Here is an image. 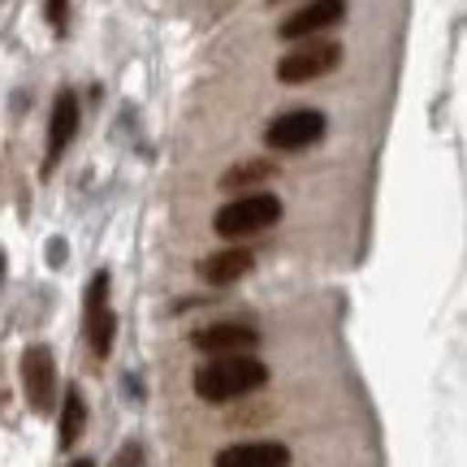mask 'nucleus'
<instances>
[{"label":"nucleus","mask_w":467,"mask_h":467,"mask_svg":"<svg viewBox=\"0 0 467 467\" xmlns=\"http://www.w3.org/2000/svg\"><path fill=\"white\" fill-rule=\"evenodd\" d=\"M78 117H83V109H78V96L74 91H61L57 96V104H52V117H48V148H44V178H52L57 173V165H61V156H66V148L74 143V134H78Z\"/></svg>","instance_id":"nucleus-7"},{"label":"nucleus","mask_w":467,"mask_h":467,"mask_svg":"<svg viewBox=\"0 0 467 467\" xmlns=\"http://www.w3.org/2000/svg\"><path fill=\"white\" fill-rule=\"evenodd\" d=\"M83 329H87V342H91V350H96L100 359H109V355H113V337H117L113 307L104 303V307H96V312H83Z\"/></svg>","instance_id":"nucleus-12"},{"label":"nucleus","mask_w":467,"mask_h":467,"mask_svg":"<svg viewBox=\"0 0 467 467\" xmlns=\"http://www.w3.org/2000/svg\"><path fill=\"white\" fill-rule=\"evenodd\" d=\"M251 265H255V255L247 247H225V251H213L200 265V273L208 285H234L238 277H247Z\"/></svg>","instance_id":"nucleus-10"},{"label":"nucleus","mask_w":467,"mask_h":467,"mask_svg":"<svg viewBox=\"0 0 467 467\" xmlns=\"http://www.w3.org/2000/svg\"><path fill=\"white\" fill-rule=\"evenodd\" d=\"M342 17H347V0H307L303 9L285 17L277 35H282L285 44H303V39H320L325 31H334L342 26Z\"/></svg>","instance_id":"nucleus-6"},{"label":"nucleus","mask_w":467,"mask_h":467,"mask_svg":"<svg viewBox=\"0 0 467 467\" xmlns=\"http://www.w3.org/2000/svg\"><path fill=\"white\" fill-rule=\"evenodd\" d=\"M277 173V165H268V161H247V165H238V169H225L221 173V191H247V186H260V182H268Z\"/></svg>","instance_id":"nucleus-13"},{"label":"nucleus","mask_w":467,"mask_h":467,"mask_svg":"<svg viewBox=\"0 0 467 467\" xmlns=\"http://www.w3.org/2000/svg\"><path fill=\"white\" fill-rule=\"evenodd\" d=\"M69 467H96V459H74Z\"/></svg>","instance_id":"nucleus-16"},{"label":"nucleus","mask_w":467,"mask_h":467,"mask_svg":"<svg viewBox=\"0 0 467 467\" xmlns=\"http://www.w3.org/2000/svg\"><path fill=\"white\" fill-rule=\"evenodd\" d=\"M282 221V200L273 191H247L238 200H225L213 217V230L225 238V243H238V238H255V234L273 230Z\"/></svg>","instance_id":"nucleus-2"},{"label":"nucleus","mask_w":467,"mask_h":467,"mask_svg":"<svg viewBox=\"0 0 467 467\" xmlns=\"http://www.w3.org/2000/svg\"><path fill=\"white\" fill-rule=\"evenodd\" d=\"M329 130V117L320 109H290V113L273 117V126L265 130V143L273 151H299V148H312L320 143Z\"/></svg>","instance_id":"nucleus-4"},{"label":"nucleus","mask_w":467,"mask_h":467,"mask_svg":"<svg viewBox=\"0 0 467 467\" xmlns=\"http://www.w3.org/2000/svg\"><path fill=\"white\" fill-rule=\"evenodd\" d=\"M83 429H87V399H83V389H78V385H69V389H66V407H61V424H57L61 451L78 446Z\"/></svg>","instance_id":"nucleus-11"},{"label":"nucleus","mask_w":467,"mask_h":467,"mask_svg":"<svg viewBox=\"0 0 467 467\" xmlns=\"http://www.w3.org/2000/svg\"><path fill=\"white\" fill-rule=\"evenodd\" d=\"M44 17L57 35L66 31V17H69V0H44Z\"/></svg>","instance_id":"nucleus-14"},{"label":"nucleus","mask_w":467,"mask_h":467,"mask_svg":"<svg viewBox=\"0 0 467 467\" xmlns=\"http://www.w3.org/2000/svg\"><path fill=\"white\" fill-rule=\"evenodd\" d=\"M22 394L39 416H48L57 407V359H52V350L44 342L26 347V355H22Z\"/></svg>","instance_id":"nucleus-5"},{"label":"nucleus","mask_w":467,"mask_h":467,"mask_svg":"<svg viewBox=\"0 0 467 467\" xmlns=\"http://www.w3.org/2000/svg\"><path fill=\"white\" fill-rule=\"evenodd\" d=\"M337 61H342V44H334V39H303L277 61V83L285 87L317 83L325 74H334Z\"/></svg>","instance_id":"nucleus-3"},{"label":"nucleus","mask_w":467,"mask_h":467,"mask_svg":"<svg viewBox=\"0 0 467 467\" xmlns=\"http://www.w3.org/2000/svg\"><path fill=\"white\" fill-rule=\"evenodd\" d=\"M268 385V364L255 355H213L195 372V394L203 402H234L247 399Z\"/></svg>","instance_id":"nucleus-1"},{"label":"nucleus","mask_w":467,"mask_h":467,"mask_svg":"<svg viewBox=\"0 0 467 467\" xmlns=\"http://www.w3.org/2000/svg\"><path fill=\"white\" fill-rule=\"evenodd\" d=\"M0 277H5V251H0Z\"/></svg>","instance_id":"nucleus-17"},{"label":"nucleus","mask_w":467,"mask_h":467,"mask_svg":"<svg viewBox=\"0 0 467 467\" xmlns=\"http://www.w3.org/2000/svg\"><path fill=\"white\" fill-rule=\"evenodd\" d=\"M191 342H195V350H203L208 359H213V355H251V350L260 347V329H255V325H238V320H221V325L200 329Z\"/></svg>","instance_id":"nucleus-8"},{"label":"nucleus","mask_w":467,"mask_h":467,"mask_svg":"<svg viewBox=\"0 0 467 467\" xmlns=\"http://www.w3.org/2000/svg\"><path fill=\"white\" fill-rule=\"evenodd\" d=\"M113 467H143V451H139V446H134V441H130L126 451L117 454V463H113Z\"/></svg>","instance_id":"nucleus-15"},{"label":"nucleus","mask_w":467,"mask_h":467,"mask_svg":"<svg viewBox=\"0 0 467 467\" xmlns=\"http://www.w3.org/2000/svg\"><path fill=\"white\" fill-rule=\"evenodd\" d=\"M217 467H290L282 441H238L217 454Z\"/></svg>","instance_id":"nucleus-9"}]
</instances>
